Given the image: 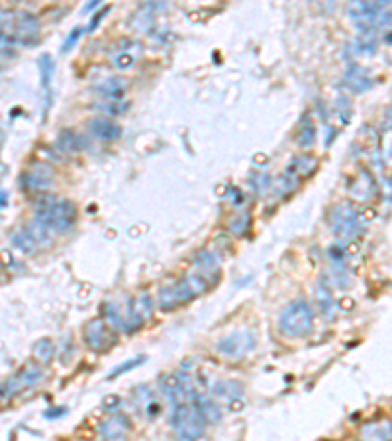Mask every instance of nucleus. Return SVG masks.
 <instances>
[{"label": "nucleus", "mask_w": 392, "mask_h": 441, "mask_svg": "<svg viewBox=\"0 0 392 441\" xmlns=\"http://www.w3.org/2000/svg\"><path fill=\"white\" fill-rule=\"evenodd\" d=\"M98 4H100L98 0H95V2H90L88 6H84V12H90V10H95V8H97Z\"/></svg>", "instance_id": "45"}, {"label": "nucleus", "mask_w": 392, "mask_h": 441, "mask_svg": "<svg viewBox=\"0 0 392 441\" xmlns=\"http://www.w3.org/2000/svg\"><path fill=\"white\" fill-rule=\"evenodd\" d=\"M384 10H387V4L382 2H357L350 6V16L355 26L361 29V34H365V32H375L378 18Z\"/></svg>", "instance_id": "10"}, {"label": "nucleus", "mask_w": 392, "mask_h": 441, "mask_svg": "<svg viewBox=\"0 0 392 441\" xmlns=\"http://www.w3.org/2000/svg\"><path fill=\"white\" fill-rule=\"evenodd\" d=\"M134 45H138V43H134L132 40H126V47H124V40H120V51H118V55L114 58V67H118V69H130V67L136 63V55L127 51V49L134 47Z\"/></svg>", "instance_id": "33"}, {"label": "nucleus", "mask_w": 392, "mask_h": 441, "mask_svg": "<svg viewBox=\"0 0 392 441\" xmlns=\"http://www.w3.org/2000/svg\"><path fill=\"white\" fill-rule=\"evenodd\" d=\"M316 299H318V304H320V310L322 314L328 318V320H332L334 316H336L337 310V304L334 297H332V290H330V286L320 285L318 286V290H316Z\"/></svg>", "instance_id": "28"}, {"label": "nucleus", "mask_w": 392, "mask_h": 441, "mask_svg": "<svg viewBox=\"0 0 392 441\" xmlns=\"http://www.w3.org/2000/svg\"><path fill=\"white\" fill-rule=\"evenodd\" d=\"M316 167H318V159L312 155H298L294 157L293 163L286 167L289 171H293L298 179H302V177H310L312 173L316 171Z\"/></svg>", "instance_id": "24"}, {"label": "nucleus", "mask_w": 392, "mask_h": 441, "mask_svg": "<svg viewBox=\"0 0 392 441\" xmlns=\"http://www.w3.org/2000/svg\"><path fill=\"white\" fill-rule=\"evenodd\" d=\"M279 329L291 340L306 338L314 329V312L306 300H294L279 314Z\"/></svg>", "instance_id": "2"}, {"label": "nucleus", "mask_w": 392, "mask_h": 441, "mask_svg": "<svg viewBox=\"0 0 392 441\" xmlns=\"http://www.w3.org/2000/svg\"><path fill=\"white\" fill-rule=\"evenodd\" d=\"M102 406H104V410H106L108 414L116 412V410H118V406H120V399H118V396H108V399H104Z\"/></svg>", "instance_id": "42"}, {"label": "nucleus", "mask_w": 392, "mask_h": 441, "mask_svg": "<svg viewBox=\"0 0 392 441\" xmlns=\"http://www.w3.org/2000/svg\"><path fill=\"white\" fill-rule=\"evenodd\" d=\"M14 22L16 10L0 8V55H8V53H12L14 47H18Z\"/></svg>", "instance_id": "15"}, {"label": "nucleus", "mask_w": 392, "mask_h": 441, "mask_svg": "<svg viewBox=\"0 0 392 441\" xmlns=\"http://www.w3.org/2000/svg\"><path fill=\"white\" fill-rule=\"evenodd\" d=\"M134 396H136V404L145 412L147 418H154V416H157L159 410H161L159 402L155 400V396L151 394V390H149L147 386H138V388L134 390Z\"/></svg>", "instance_id": "20"}, {"label": "nucleus", "mask_w": 392, "mask_h": 441, "mask_svg": "<svg viewBox=\"0 0 392 441\" xmlns=\"http://www.w3.org/2000/svg\"><path fill=\"white\" fill-rule=\"evenodd\" d=\"M134 308L143 320H147L154 314V300H151L149 294H141L140 299H134Z\"/></svg>", "instance_id": "37"}, {"label": "nucleus", "mask_w": 392, "mask_h": 441, "mask_svg": "<svg viewBox=\"0 0 392 441\" xmlns=\"http://www.w3.org/2000/svg\"><path fill=\"white\" fill-rule=\"evenodd\" d=\"M298 183H300V179H298L293 171H289V169H286V171L282 173L279 179L273 183V192H275L279 199H282V197L291 194L294 188L298 186Z\"/></svg>", "instance_id": "27"}, {"label": "nucleus", "mask_w": 392, "mask_h": 441, "mask_svg": "<svg viewBox=\"0 0 392 441\" xmlns=\"http://www.w3.org/2000/svg\"><path fill=\"white\" fill-rule=\"evenodd\" d=\"M193 263H195L196 273H200L206 281H210L212 285H216L220 281V275H222L220 255L214 249H200L193 259Z\"/></svg>", "instance_id": "13"}, {"label": "nucleus", "mask_w": 392, "mask_h": 441, "mask_svg": "<svg viewBox=\"0 0 392 441\" xmlns=\"http://www.w3.org/2000/svg\"><path fill=\"white\" fill-rule=\"evenodd\" d=\"M57 147H59L61 151H65V153H75V151L83 149L84 142L77 131H73V129H63V131L59 134V138H57Z\"/></svg>", "instance_id": "25"}, {"label": "nucleus", "mask_w": 392, "mask_h": 441, "mask_svg": "<svg viewBox=\"0 0 392 441\" xmlns=\"http://www.w3.org/2000/svg\"><path fill=\"white\" fill-rule=\"evenodd\" d=\"M53 167L49 165V163H45V161H36L29 169L22 173V177H20V186L26 190V192H38V194H42L45 192L51 183H53Z\"/></svg>", "instance_id": "8"}, {"label": "nucleus", "mask_w": 392, "mask_h": 441, "mask_svg": "<svg viewBox=\"0 0 392 441\" xmlns=\"http://www.w3.org/2000/svg\"><path fill=\"white\" fill-rule=\"evenodd\" d=\"M98 108H100V110H104L106 114L120 116V114H124V110H126L127 106L126 104H120V102H108V104H100Z\"/></svg>", "instance_id": "40"}, {"label": "nucleus", "mask_w": 392, "mask_h": 441, "mask_svg": "<svg viewBox=\"0 0 392 441\" xmlns=\"http://www.w3.org/2000/svg\"><path fill=\"white\" fill-rule=\"evenodd\" d=\"M182 281L186 283V286H188V290L193 292V297H195V299H196V297H200V294H204V292H208L212 286H214L210 283V281H206V279H204V277H202L200 273H196L195 269L191 270V273H188V275H186V277H184Z\"/></svg>", "instance_id": "30"}, {"label": "nucleus", "mask_w": 392, "mask_h": 441, "mask_svg": "<svg viewBox=\"0 0 392 441\" xmlns=\"http://www.w3.org/2000/svg\"><path fill=\"white\" fill-rule=\"evenodd\" d=\"M12 243L22 253L36 255V253H40L42 249H45L51 243V231L45 229L42 224H38L34 220L28 226H22V228L16 229L12 234Z\"/></svg>", "instance_id": "5"}, {"label": "nucleus", "mask_w": 392, "mask_h": 441, "mask_svg": "<svg viewBox=\"0 0 392 441\" xmlns=\"http://www.w3.org/2000/svg\"><path fill=\"white\" fill-rule=\"evenodd\" d=\"M106 12H108V8H104L102 12H98V14L95 16V18H93V22H90V28H88V29H95V28H97L98 24L102 22V18H104V14H106Z\"/></svg>", "instance_id": "43"}, {"label": "nucleus", "mask_w": 392, "mask_h": 441, "mask_svg": "<svg viewBox=\"0 0 392 441\" xmlns=\"http://www.w3.org/2000/svg\"><path fill=\"white\" fill-rule=\"evenodd\" d=\"M130 418L122 412H110L104 422H100V433L108 441H122L130 433Z\"/></svg>", "instance_id": "14"}, {"label": "nucleus", "mask_w": 392, "mask_h": 441, "mask_svg": "<svg viewBox=\"0 0 392 441\" xmlns=\"http://www.w3.org/2000/svg\"><path fill=\"white\" fill-rule=\"evenodd\" d=\"M257 345L255 333L247 329H239L234 333H228L216 343V351L228 359H243L252 353Z\"/></svg>", "instance_id": "6"}, {"label": "nucleus", "mask_w": 392, "mask_h": 441, "mask_svg": "<svg viewBox=\"0 0 392 441\" xmlns=\"http://www.w3.org/2000/svg\"><path fill=\"white\" fill-rule=\"evenodd\" d=\"M40 73H42V83L45 92H47V99H49V86H51V79H53V73H56V65H53V59L51 55H42L40 58Z\"/></svg>", "instance_id": "34"}, {"label": "nucleus", "mask_w": 392, "mask_h": 441, "mask_svg": "<svg viewBox=\"0 0 392 441\" xmlns=\"http://www.w3.org/2000/svg\"><path fill=\"white\" fill-rule=\"evenodd\" d=\"M375 183H373V179L369 177V173L361 171L357 175V179L353 181V186H351V194L355 197V199H361L367 200L371 199L373 194H375Z\"/></svg>", "instance_id": "22"}, {"label": "nucleus", "mask_w": 392, "mask_h": 441, "mask_svg": "<svg viewBox=\"0 0 392 441\" xmlns=\"http://www.w3.org/2000/svg\"><path fill=\"white\" fill-rule=\"evenodd\" d=\"M249 185H252V188L257 194H265L267 190L271 188V185H273V179H271L269 173H253L249 177Z\"/></svg>", "instance_id": "36"}, {"label": "nucleus", "mask_w": 392, "mask_h": 441, "mask_svg": "<svg viewBox=\"0 0 392 441\" xmlns=\"http://www.w3.org/2000/svg\"><path fill=\"white\" fill-rule=\"evenodd\" d=\"M345 85L350 86L351 92H365L369 86H371V79L367 77V73L357 67V65H351L347 73H345Z\"/></svg>", "instance_id": "21"}, {"label": "nucleus", "mask_w": 392, "mask_h": 441, "mask_svg": "<svg viewBox=\"0 0 392 441\" xmlns=\"http://www.w3.org/2000/svg\"><path fill=\"white\" fill-rule=\"evenodd\" d=\"M6 202H8V194L0 190V208H2V206H6Z\"/></svg>", "instance_id": "44"}, {"label": "nucleus", "mask_w": 392, "mask_h": 441, "mask_svg": "<svg viewBox=\"0 0 392 441\" xmlns=\"http://www.w3.org/2000/svg\"><path fill=\"white\" fill-rule=\"evenodd\" d=\"M212 394L216 399L225 400L228 404H234L243 399V386L238 381H220L212 386Z\"/></svg>", "instance_id": "19"}, {"label": "nucleus", "mask_w": 392, "mask_h": 441, "mask_svg": "<svg viewBox=\"0 0 392 441\" xmlns=\"http://www.w3.org/2000/svg\"><path fill=\"white\" fill-rule=\"evenodd\" d=\"M83 32H84L83 28H75V29H73V32H71L69 36H67V40L63 42V47H61V51H63V53H67V51H69L71 47H75V43H77V42H79V40H81V36H83Z\"/></svg>", "instance_id": "39"}, {"label": "nucleus", "mask_w": 392, "mask_h": 441, "mask_svg": "<svg viewBox=\"0 0 392 441\" xmlns=\"http://www.w3.org/2000/svg\"><path fill=\"white\" fill-rule=\"evenodd\" d=\"M249 226H252V216H249V212H241L238 214L236 218H232V222H230V231H232L234 236H245Z\"/></svg>", "instance_id": "35"}, {"label": "nucleus", "mask_w": 392, "mask_h": 441, "mask_svg": "<svg viewBox=\"0 0 392 441\" xmlns=\"http://www.w3.org/2000/svg\"><path fill=\"white\" fill-rule=\"evenodd\" d=\"M4 399H6V394H4V388L0 386V400H4Z\"/></svg>", "instance_id": "46"}, {"label": "nucleus", "mask_w": 392, "mask_h": 441, "mask_svg": "<svg viewBox=\"0 0 392 441\" xmlns=\"http://www.w3.org/2000/svg\"><path fill=\"white\" fill-rule=\"evenodd\" d=\"M84 343L93 349V351H108L116 343V333H114L110 326L106 324L104 318H93L90 322H86L84 326Z\"/></svg>", "instance_id": "9"}, {"label": "nucleus", "mask_w": 392, "mask_h": 441, "mask_svg": "<svg viewBox=\"0 0 392 441\" xmlns=\"http://www.w3.org/2000/svg\"><path fill=\"white\" fill-rule=\"evenodd\" d=\"M145 361V357H136V359H130V361H126L122 367H116V369L108 375V379H114V377H118V375H124V373H127L130 369H136V367H140L141 363Z\"/></svg>", "instance_id": "38"}, {"label": "nucleus", "mask_w": 392, "mask_h": 441, "mask_svg": "<svg viewBox=\"0 0 392 441\" xmlns=\"http://www.w3.org/2000/svg\"><path fill=\"white\" fill-rule=\"evenodd\" d=\"M191 400L196 402V406L200 408V412L204 414L206 422H218V420L222 418V410H220V406L212 400V396H204V394L195 392Z\"/></svg>", "instance_id": "23"}, {"label": "nucleus", "mask_w": 392, "mask_h": 441, "mask_svg": "<svg viewBox=\"0 0 392 441\" xmlns=\"http://www.w3.org/2000/svg\"><path fill=\"white\" fill-rule=\"evenodd\" d=\"M363 436L369 441H387L392 436V424H389V422L371 424L363 429Z\"/></svg>", "instance_id": "32"}, {"label": "nucleus", "mask_w": 392, "mask_h": 441, "mask_svg": "<svg viewBox=\"0 0 392 441\" xmlns=\"http://www.w3.org/2000/svg\"><path fill=\"white\" fill-rule=\"evenodd\" d=\"M377 28H389L392 29V10H384L382 14H380V18H378V24Z\"/></svg>", "instance_id": "41"}, {"label": "nucleus", "mask_w": 392, "mask_h": 441, "mask_svg": "<svg viewBox=\"0 0 392 441\" xmlns=\"http://www.w3.org/2000/svg\"><path fill=\"white\" fill-rule=\"evenodd\" d=\"M16 42L18 45H32L40 38V20L32 12L26 10H16Z\"/></svg>", "instance_id": "12"}, {"label": "nucleus", "mask_w": 392, "mask_h": 441, "mask_svg": "<svg viewBox=\"0 0 392 441\" xmlns=\"http://www.w3.org/2000/svg\"><path fill=\"white\" fill-rule=\"evenodd\" d=\"M326 281H328V285L336 286V288H347L351 285L345 259H332L330 269L326 273Z\"/></svg>", "instance_id": "18"}, {"label": "nucleus", "mask_w": 392, "mask_h": 441, "mask_svg": "<svg viewBox=\"0 0 392 441\" xmlns=\"http://www.w3.org/2000/svg\"><path fill=\"white\" fill-rule=\"evenodd\" d=\"M95 92H97L100 99L108 100V102H120L126 94V81L120 79V77H108V79H102L98 81L97 85L93 86Z\"/></svg>", "instance_id": "16"}, {"label": "nucleus", "mask_w": 392, "mask_h": 441, "mask_svg": "<svg viewBox=\"0 0 392 441\" xmlns=\"http://www.w3.org/2000/svg\"><path fill=\"white\" fill-rule=\"evenodd\" d=\"M171 420L181 441H196L204 433V427L208 424L204 414L200 412V408L193 400L179 404L175 410H171Z\"/></svg>", "instance_id": "4"}, {"label": "nucleus", "mask_w": 392, "mask_h": 441, "mask_svg": "<svg viewBox=\"0 0 392 441\" xmlns=\"http://www.w3.org/2000/svg\"><path fill=\"white\" fill-rule=\"evenodd\" d=\"M88 129L102 142H114L122 136V128L108 118H93L88 122Z\"/></svg>", "instance_id": "17"}, {"label": "nucleus", "mask_w": 392, "mask_h": 441, "mask_svg": "<svg viewBox=\"0 0 392 441\" xmlns=\"http://www.w3.org/2000/svg\"><path fill=\"white\" fill-rule=\"evenodd\" d=\"M102 314H104V320L106 324H110L114 329H120L124 331V308L116 302H106L102 306Z\"/></svg>", "instance_id": "29"}, {"label": "nucleus", "mask_w": 392, "mask_h": 441, "mask_svg": "<svg viewBox=\"0 0 392 441\" xmlns=\"http://www.w3.org/2000/svg\"><path fill=\"white\" fill-rule=\"evenodd\" d=\"M195 299L193 292L188 290V286L184 281H179L175 285H167L163 286L159 290V297H157V306L163 310V312H171V310H177L179 306L191 302Z\"/></svg>", "instance_id": "11"}, {"label": "nucleus", "mask_w": 392, "mask_h": 441, "mask_svg": "<svg viewBox=\"0 0 392 441\" xmlns=\"http://www.w3.org/2000/svg\"><path fill=\"white\" fill-rule=\"evenodd\" d=\"M296 143L300 147H312L316 143V128L312 124V118L310 114L302 116L300 120V126H298V134H296Z\"/></svg>", "instance_id": "26"}, {"label": "nucleus", "mask_w": 392, "mask_h": 441, "mask_svg": "<svg viewBox=\"0 0 392 441\" xmlns=\"http://www.w3.org/2000/svg\"><path fill=\"white\" fill-rule=\"evenodd\" d=\"M77 220V208L69 200L56 199L53 194L42 192L36 200V222L51 234H63L71 229Z\"/></svg>", "instance_id": "1"}, {"label": "nucleus", "mask_w": 392, "mask_h": 441, "mask_svg": "<svg viewBox=\"0 0 392 441\" xmlns=\"http://www.w3.org/2000/svg\"><path fill=\"white\" fill-rule=\"evenodd\" d=\"M330 228L343 242H353L365 231V218L351 202H339L328 214Z\"/></svg>", "instance_id": "3"}, {"label": "nucleus", "mask_w": 392, "mask_h": 441, "mask_svg": "<svg viewBox=\"0 0 392 441\" xmlns=\"http://www.w3.org/2000/svg\"><path fill=\"white\" fill-rule=\"evenodd\" d=\"M56 355V343L47 338H43L40 342H36L34 345V359L40 363V365H47L51 363V359Z\"/></svg>", "instance_id": "31"}, {"label": "nucleus", "mask_w": 392, "mask_h": 441, "mask_svg": "<svg viewBox=\"0 0 392 441\" xmlns=\"http://www.w3.org/2000/svg\"><path fill=\"white\" fill-rule=\"evenodd\" d=\"M43 377H45V373H43L40 363H28L26 367H22L16 375H12L6 383L2 384L6 399L14 396V394L22 392V390H28V388L38 386L43 381Z\"/></svg>", "instance_id": "7"}]
</instances>
